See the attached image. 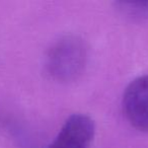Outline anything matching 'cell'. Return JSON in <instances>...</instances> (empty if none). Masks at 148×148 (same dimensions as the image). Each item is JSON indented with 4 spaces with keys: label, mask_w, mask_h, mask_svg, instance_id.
Wrapping results in <instances>:
<instances>
[{
    "label": "cell",
    "mask_w": 148,
    "mask_h": 148,
    "mask_svg": "<svg viewBox=\"0 0 148 148\" xmlns=\"http://www.w3.org/2000/svg\"><path fill=\"white\" fill-rule=\"evenodd\" d=\"M86 58V47L80 38L75 36L61 38L48 54V72L58 81L73 80L83 71Z\"/></svg>",
    "instance_id": "1"
},
{
    "label": "cell",
    "mask_w": 148,
    "mask_h": 148,
    "mask_svg": "<svg viewBox=\"0 0 148 148\" xmlns=\"http://www.w3.org/2000/svg\"><path fill=\"white\" fill-rule=\"evenodd\" d=\"M95 122L85 114H73L48 148H89L95 137Z\"/></svg>",
    "instance_id": "3"
},
{
    "label": "cell",
    "mask_w": 148,
    "mask_h": 148,
    "mask_svg": "<svg viewBox=\"0 0 148 148\" xmlns=\"http://www.w3.org/2000/svg\"><path fill=\"white\" fill-rule=\"evenodd\" d=\"M122 105L129 123L139 131L148 132V74L128 84Z\"/></svg>",
    "instance_id": "2"
},
{
    "label": "cell",
    "mask_w": 148,
    "mask_h": 148,
    "mask_svg": "<svg viewBox=\"0 0 148 148\" xmlns=\"http://www.w3.org/2000/svg\"><path fill=\"white\" fill-rule=\"evenodd\" d=\"M117 8L122 14L133 19H142L148 16V1H121Z\"/></svg>",
    "instance_id": "4"
}]
</instances>
